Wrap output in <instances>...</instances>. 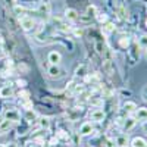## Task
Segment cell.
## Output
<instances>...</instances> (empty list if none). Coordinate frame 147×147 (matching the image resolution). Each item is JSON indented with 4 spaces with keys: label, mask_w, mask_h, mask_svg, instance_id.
I'll return each instance as SVG.
<instances>
[{
    "label": "cell",
    "mask_w": 147,
    "mask_h": 147,
    "mask_svg": "<svg viewBox=\"0 0 147 147\" xmlns=\"http://www.w3.org/2000/svg\"><path fill=\"white\" fill-rule=\"evenodd\" d=\"M19 97L21 99H30V93L27 90H22V91H19Z\"/></svg>",
    "instance_id": "obj_27"
},
{
    "label": "cell",
    "mask_w": 147,
    "mask_h": 147,
    "mask_svg": "<svg viewBox=\"0 0 147 147\" xmlns=\"http://www.w3.org/2000/svg\"><path fill=\"white\" fill-rule=\"evenodd\" d=\"M94 13H96V7L94 6H88L87 7V13H85V15H87V16H85V19H90L91 16H94Z\"/></svg>",
    "instance_id": "obj_24"
},
{
    "label": "cell",
    "mask_w": 147,
    "mask_h": 147,
    "mask_svg": "<svg viewBox=\"0 0 147 147\" xmlns=\"http://www.w3.org/2000/svg\"><path fill=\"white\" fill-rule=\"evenodd\" d=\"M15 12L19 15V13H24V12H25V9H24L22 6H15Z\"/></svg>",
    "instance_id": "obj_30"
},
{
    "label": "cell",
    "mask_w": 147,
    "mask_h": 147,
    "mask_svg": "<svg viewBox=\"0 0 147 147\" xmlns=\"http://www.w3.org/2000/svg\"><path fill=\"white\" fill-rule=\"evenodd\" d=\"M40 127L47 129L49 127H50V119H49V118H41L40 119Z\"/></svg>",
    "instance_id": "obj_23"
},
{
    "label": "cell",
    "mask_w": 147,
    "mask_h": 147,
    "mask_svg": "<svg viewBox=\"0 0 147 147\" xmlns=\"http://www.w3.org/2000/svg\"><path fill=\"white\" fill-rule=\"evenodd\" d=\"M118 15L121 19H125L127 18V10L124 9V6H118Z\"/></svg>",
    "instance_id": "obj_25"
},
{
    "label": "cell",
    "mask_w": 147,
    "mask_h": 147,
    "mask_svg": "<svg viewBox=\"0 0 147 147\" xmlns=\"http://www.w3.org/2000/svg\"><path fill=\"white\" fill-rule=\"evenodd\" d=\"M146 59H147V55H146Z\"/></svg>",
    "instance_id": "obj_38"
},
{
    "label": "cell",
    "mask_w": 147,
    "mask_h": 147,
    "mask_svg": "<svg viewBox=\"0 0 147 147\" xmlns=\"http://www.w3.org/2000/svg\"><path fill=\"white\" fill-rule=\"evenodd\" d=\"M97 18H99V21H100L102 24H106V22H107V15H105V13L99 15V16H97Z\"/></svg>",
    "instance_id": "obj_29"
},
{
    "label": "cell",
    "mask_w": 147,
    "mask_h": 147,
    "mask_svg": "<svg viewBox=\"0 0 147 147\" xmlns=\"http://www.w3.org/2000/svg\"><path fill=\"white\" fill-rule=\"evenodd\" d=\"M47 74L50 78H59L62 77V69L59 68V65H50L47 69Z\"/></svg>",
    "instance_id": "obj_5"
},
{
    "label": "cell",
    "mask_w": 147,
    "mask_h": 147,
    "mask_svg": "<svg viewBox=\"0 0 147 147\" xmlns=\"http://www.w3.org/2000/svg\"><path fill=\"white\" fill-rule=\"evenodd\" d=\"M85 75V65H80L75 69V77H84Z\"/></svg>",
    "instance_id": "obj_22"
},
{
    "label": "cell",
    "mask_w": 147,
    "mask_h": 147,
    "mask_svg": "<svg viewBox=\"0 0 147 147\" xmlns=\"http://www.w3.org/2000/svg\"><path fill=\"white\" fill-rule=\"evenodd\" d=\"M146 27H147V19H146Z\"/></svg>",
    "instance_id": "obj_36"
},
{
    "label": "cell",
    "mask_w": 147,
    "mask_h": 147,
    "mask_svg": "<svg viewBox=\"0 0 147 147\" xmlns=\"http://www.w3.org/2000/svg\"><path fill=\"white\" fill-rule=\"evenodd\" d=\"M0 56H2V47H0Z\"/></svg>",
    "instance_id": "obj_34"
},
{
    "label": "cell",
    "mask_w": 147,
    "mask_h": 147,
    "mask_svg": "<svg viewBox=\"0 0 147 147\" xmlns=\"http://www.w3.org/2000/svg\"><path fill=\"white\" fill-rule=\"evenodd\" d=\"M21 105H22V107H25L27 110L32 109V102L30 99H21Z\"/></svg>",
    "instance_id": "obj_21"
},
{
    "label": "cell",
    "mask_w": 147,
    "mask_h": 147,
    "mask_svg": "<svg viewBox=\"0 0 147 147\" xmlns=\"http://www.w3.org/2000/svg\"><path fill=\"white\" fill-rule=\"evenodd\" d=\"M136 119L141 122H147V109L146 107H137L136 110Z\"/></svg>",
    "instance_id": "obj_8"
},
{
    "label": "cell",
    "mask_w": 147,
    "mask_h": 147,
    "mask_svg": "<svg viewBox=\"0 0 147 147\" xmlns=\"http://www.w3.org/2000/svg\"><path fill=\"white\" fill-rule=\"evenodd\" d=\"M115 31V25L112 22H106L105 25H103V32L105 34H110V32H113Z\"/></svg>",
    "instance_id": "obj_18"
},
{
    "label": "cell",
    "mask_w": 147,
    "mask_h": 147,
    "mask_svg": "<svg viewBox=\"0 0 147 147\" xmlns=\"http://www.w3.org/2000/svg\"><path fill=\"white\" fill-rule=\"evenodd\" d=\"M105 118H106V113H105V110L100 109V107H96L94 110L90 112V119L94 121V122H103Z\"/></svg>",
    "instance_id": "obj_2"
},
{
    "label": "cell",
    "mask_w": 147,
    "mask_h": 147,
    "mask_svg": "<svg viewBox=\"0 0 147 147\" xmlns=\"http://www.w3.org/2000/svg\"><path fill=\"white\" fill-rule=\"evenodd\" d=\"M16 84L19 85V87H24V85H25L27 82H25V81H24V80H18V81H16Z\"/></svg>",
    "instance_id": "obj_32"
},
{
    "label": "cell",
    "mask_w": 147,
    "mask_h": 147,
    "mask_svg": "<svg viewBox=\"0 0 147 147\" xmlns=\"http://www.w3.org/2000/svg\"><path fill=\"white\" fill-rule=\"evenodd\" d=\"M115 146L116 147H127L128 146V137L127 136H118L115 140Z\"/></svg>",
    "instance_id": "obj_12"
},
{
    "label": "cell",
    "mask_w": 147,
    "mask_h": 147,
    "mask_svg": "<svg viewBox=\"0 0 147 147\" xmlns=\"http://www.w3.org/2000/svg\"><path fill=\"white\" fill-rule=\"evenodd\" d=\"M143 99H144V102H147V85H146L144 90H143Z\"/></svg>",
    "instance_id": "obj_31"
},
{
    "label": "cell",
    "mask_w": 147,
    "mask_h": 147,
    "mask_svg": "<svg viewBox=\"0 0 147 147\" xmlns=\"http://www.w3.org/2000/svg\"><path fill=\"white\" fill-rule=\"evenodd\" d=\"M25 119H27L28 122H34V121L38 119V115H37L35 110L30 109V110H27V112H25Z\"/></svg>",
    "instance_id": "obj_15"
},
{
    "label": "cell",
    "mask_w": 147,
    "mask_h": 147,
    "mask_svg": "<svg viewBox=\"0 0 147 147\" xmlns=\"http://www.w3.org/2000/svg\"><path fill=\"white\" fill-rule=\"evenodd\" d=\"M96 50H97V53H99L100 56H103V53H105V50H106V47H105L103 41H100V40L96 41Z\"/></svg>",
    "instance_id": "obj_17"
},
{
    "label": "cell",
    "mask_w": 147,
    "mask_h": 147,
    "mask_svg": "<svg viewBox=\"0 0 147 147\" xmlns=\"http://www.w3.org/2000/svg\"><path fill=\"white\" fill-rule=\"evenodd\" d=\"M65 16H66V19H68V21H77V19L80 18L78 12H77L75 9H71V7L65 10Z\"/></svg>",
    "instance_id": "obj_10"
},
{
    "label": "cell",
    "mask_w": 147,
    "mask_h": 147,
    "mask_svg": "<svg viewBox=\"0 0 147 147\" xmlns=\"http://www.w3.org/2000/svg\"><path fill=\"white\" fill-rule=\"evenodd\" d=\"M5 118L9 119L10 122H18L21 119V113L18 112V110H15V109H9V110H6Z\"/></svg>",
    "instance_id": "obj_4"
},
{
    "label": "cell",
    "mask_w": 147,
    "mask_h": 147,
    "mask_svg": "<svg viewBox=\"0 0 147 147\" xmlns=\"http://www.w3.org/2000/svg\"><path fill=\"white\" fill-rule=\"evenodd\" d=\"M94 131L93 125H91V122H84V124L80 127V136L85 137V136H90V134Z\"/></svg>",
    "instance_id": "obj_6"
},
{
    "label": "cell",
    "mask_w": 147,
    "mask_h": 147,
    "mask_svg": "<svg viewBox=\"0 0 147 147\" xmlns=\"http://www.w3.org/2000/svg\"><path fill=\"white\" fill-rule=\"evenodd\" d=\"M6 147H18L16 144H9V146H6Z\"/></svg>",
    "instance_id": "obj_33"
},
{
    "label": "cell",
    "mask_w": 147,
    "mask_h": 147,
    "mask_svg": "<svg viewBox=\"0 0 147 147\" xmlns=\"http://www.w3.org/2000/svg\"><path fill=\"white\" fill-rule=\"evenodd\" d=\"M47 60L50 62V65H59L60 60H62V55H60L59 52H56V50H53V52L49 53Z\"/></svg>",
    "instance_id": "obj_3"
},
{
    "label": "cell",
    "mask_w": 147,
    "mask_h": 147,
    "mask_svg": "<svg viewBox=\"0 0 147 147\" xmlns=\"http://www.w3.org/2000/svg\"><path fill=\"white\" fill-rule=\"evenodd\" d=\"M19 22H21V27H22L24 31H30V30H32L34 25H35V21H34L31 16H27V15L21 16Z\"/></svg>",
    "instance_id": "obj_1"
},
{
    "label": "cell",
    "mask_w": 147,
    "mask_h": 147,
    "mask_svg": "<svg viewBox=\"0 0 147 147\" xmlns=\"http://www.w3.org/2000/svg\"><path fill=\"white\" fill-rule=\"evenodd\" d=\"M13 96V88H12V85H3L2 88H0V97L2 99H9V97Z\"/></svg>",
    "instance_id": "obj_7"
},
{
    "label": "cell",
    "mask_w": 147,
    "mask_h": 147,
    "mask_svg": "<svg viewBox=\"0 0 147 147\" xmlns=\"http://www.w3.org/2000/svg\"><path fill=\"white\" fill-rule=\"evenodd\" d=\"M103 69H105V72L107 74V75H112V74H113V62H112V60L105 59V62H103Z\"/></svg>",
    "instance_id": "obj_14"
},
{
    "label": "cell",
    "mask_w": 147,
    "mask_h": 147,
    "mask_svg": "<svg viewBox=\"0 0 147 147\" xmlns=\"http://www.w3.org/2000/svg\"><path fill=\"white\" fill-rule=\"evenodd\" d=\"M118 43H119V46H121L122 49H128V46H129V38H128V37H121Z\"/></svg>",
    "instance_id": "obj_19"
},
{
    "label": "cell",
    "mask_w": 147,
    "mask_h": 147,
    "mask_svg": "<svg viewBox=\"0 0 147 147\" xmlns=\"http://www.w3.org/2000/svg\"><path fill=\"white\" fill-rule=\"evenodd\" d=\"M0 147H5V146H3V144H0Z\"/></svg>",
    "instance_id": "obj_35"
},
{
    "label": "cell",
    "mask_w": 147,
    "mask_h": 147,
    "mask_svg": "<svg viewBox=\"0 0 147 147\" xmlns=\"http://www.w3.org/2000/svg\"><path fill=\"white\" fill-rule=\"evenodd\" d=\"M129 144L131 147H147V141L143 137H134Z\"/></svg>",
    "instance_id": "obj_9"
},
{
    "label": "cell",
    "mask_w": 147,
    "mask_h": 147,
    "mask_svg": "<svg viewBox=\"0 0 147 147\" xmlns=\"http://www.w3.org/2000/svg\"><path fill=\"white\" fill-rule=\"evenodd\" d=\"M12 124H13V122H10L9 119H2L0 121V132H6V131H9L10 128H12Z\"/></svg>",
    "instance_id": "obj_11"
},
{
    "label": "cell",
    "mask_w": 147,
    "mask_h": 147,
    "mask_svg": "<svg viewBox=\"0 0 147 147\" xmlns=\"http://www.w3.org/2000/svg\"><path fill=\"white\" fill-rule=\"evenodd\" d=\"M124 110H125L127 113H132V112H136V110H137V105L134 103V102H125Z\"/></svg>",
    "instance_id": "obj_16"
},
{
    "label": "cell",
    "mask_w": 147,
    "mask_h": 147,
    "mask_svg": "<svg viewBox=\"0 0 147 147\" xmlns=\"http://www.w3.org/2000/svg\"><path fill=\"white\" fill-rule=\"evenodd\" d=\"M136 122H137L136 118H128V119H125V122H124V125H122V128H124V131H129V129L134 128Z\"/></svg>",
    "instance_id": "obj_13"
},
{
    "label": "cell",
    "mask_w": 147,
    "mask_h": 147,
    "mask_svg": "<svg viewBox=\"0 0 147 147\" xmlns=\"http://www.w3.org/2000/svg\"><path fill=\"white\" fill-rule=\"evenodd\" d=\"M90 103L94 105V106H102V105H103V100H102V99H93V97H91Z\"/></svg>",
    "instance_id": "obj_26"
},
{
    "label": "cell",
    "mask_w": 147,
    "mask_h": 147,
    "mask_svg": "<svg viewBox=\"0 0 147 147\" xmlns=\"http://www.w3.org/2000/svg\"><path fill=\"white\" fill-rule=\"evenodd\" d=\"M138 43H140V47H141V49H144V50L147 52V34H144V35H141V37H140Z\"/></svg>",
    "instance_id": "obj_20"
},
{
    "label": "cell",
    "mask_w": 147,
    "mask_h": 147,
    "mask_svg": "<svg viewBox=\"0 0 147 147\" xmlns=\"http://www.w3.org/2000/svg\"><path fill=\"white\" fill-rule=\"evenodd\" d=\"M31 147H37V146H31Z\"/></svg>",
    "instance_id": "obj_37"
},
{
    "label": "cell",
    "mask_w": 147,
    "mask_h": 147,
    "mask_svg": "<svg viewBox=\"0 0 147 147\" xmlns=\"http://www.w3.org/2000/svg\"><path fill=\"white\" fill-rule=\"evenodd\" d=\"M57 138H65V140H68L69 137H68V134H66L65 131H59V132H57Z\"/></svg>",
    "instance_id": "obj_28"
}]
</instances>
